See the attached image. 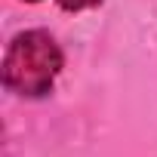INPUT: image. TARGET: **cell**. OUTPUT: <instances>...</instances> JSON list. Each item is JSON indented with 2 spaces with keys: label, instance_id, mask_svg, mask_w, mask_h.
<instances>
[{
  "label": "cell",
  "instance_id": "obj_1",
  "mask_svg": "<svg viewBox=\"0 0 157 157\" xmlns=\"http://www.w3.org/2000/svg\"><path fill=\"white\" fill-rule=\"evenodd\" d=\"M62 49L49 31H22L3 56V83L22 99H43L62 71Z\"/></svg>",
  "mask_w": 157,
  "mask_h": 157
},
{
  "label": "cell",
  "instance_id": "obj_2",
  "mask_svg": "<svg viewBox=\"0 0 157 157\" xmlns=\"http://www.w3.org/2000/svg\"><path fill=\"white\" fill-rule=\"evenodd\" d=\"M102 0H59V6L65 10V13H80V10H93V6H99Z\"/></svg>",
  "mask_w": 157,
  "mask_h": 157
},
{
  "label": "cell",
  "instance_id": "obj_3",
  "mask_svg": "<svg viewBox=\"0 0 157 157\" xmlns=\"http://www.w3.org/2000/svg\"><path fill=\"white\" fill-rule=\"evenodd\" d=\"M28 3H37V0H28Z\"/></svg>",
  "mask_w": 157,
  "mask_h": 157
}]
</instances>
